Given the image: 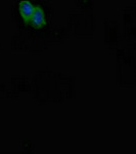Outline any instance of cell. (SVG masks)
Returning <instances> with one entry per match:
<instances>
[{
  "label": "cell",
  "instance_id": "6da1fadb",
  "mask_svg": "<svg viewBox=\"0 0 136 154\" xmlns=\"http://www.w3.org/2000/svg\"><path fill=\"white\" fill-rule=\"evenodd\" d=\"M36 4H34L31 0H22L19 3V12L22 20L25 23L29 24L31 17L34 12Z\"/></svg>",
  "mask_w": 136,
  "mask_h": 154
},
{
  "label": "cell",
  "instance_id": "7a4b0ae2",
  "mask_svg": "<svg viewBox=\"0 0 136 154\" xmlns=\"http://www.w3.org/2000/svg\"><path fill=\"white\" fill-rule=\"evenodd\" d=\"M45 22H46V16L44 9L40 5H36L29 24H31L35 28H41L42 26H44Z\"/></svg>",
  "mask_w": 136,
  "mask_h": 154
}]
</instances>
